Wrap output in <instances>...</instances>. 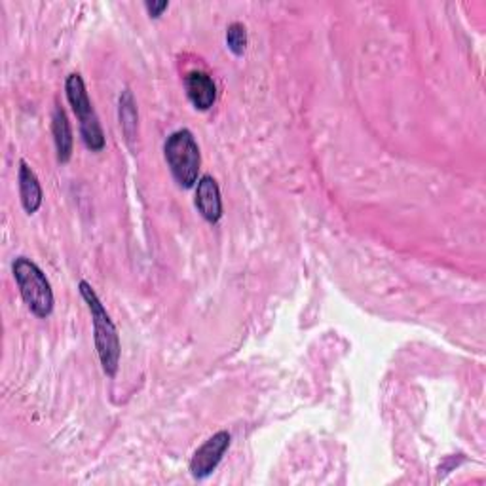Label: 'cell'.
<instances>
[{
  "label": "cell",
  "instance_id": "obj_9",
  "mask_svg": "<svg viewBox=\"0 0 486 486\" xmlns=\"http://www.w3.org/2000/svg\"><path fill=\"white\" fill-rule=\"evenodd\" d=\"M51 132H53V142H56V151H58V160L61 164H67L73 156V130H70V124L67 118V113L63 106H56V111H53V118H51Z\"/></svg>",
  "mask_w": 486,
  "mask_h": 486
},
{
  "label": "cell",
  "instance_id": "obj_4",
  "mask_svg": "<svg viewBox=\"0 0 486 486\" xmlns=\"http://www.w3.org/2000/svg\"><path fill=\"white\" fill-rule=\"evenodd\" d=\"M65 94L67 99L73 106V111L80 122V135L84 145L92 151L99 152L105 149V133L99 124V118L96 115V109L92 101H89L87 89L84 84V78L78 73L69 75L65 80Z\"/></svg>",
  "mask_w": 486,
  "mask_h": 486
},
{
  "label": "cell",
  "instance_id": "obj_12",
  "mask_svg": "<svg viewBox=\"0 0 486 486\" xmlns=\"http://www.w3.org/2000/svg\"><path fill=\"white\" fill-rule=\"evenodd\" d=\"M145 8H147V12H149V15L152 17V20H158V17L170 8V3H168V0H161V3H145Z\"/></svg>",
  "mask_w": 486,
  "mask_h": 486
},
{
  "label": "cell",
  "instance_id": "obj_10",
  "mask_svg": "<svg viewBox=\"0 0 486 486\" xmlns=\"http://www.w3.org/2000/svg\"><path fill=\"white\" fill-rule=\"evenodd\" d=\"M118 118H120V128L125 137V142H128L130 149H133V142L139 133V113H137V105H135L132 89L128 87L124 89L118 99Z\"/></svg>",
  "mask_w": 486,
  "mask_h": 486
},
{
  "label": "cell",
  "instance_id": "obj_1",
  "mask_svg": "<svg viewBox=\"0 0 486 486\" xmlns=\"http://www.w3.org/2000/svg\"><path fill=\"white\" fill-rule=\"evenodd\" d=\"M78 289L84 302L87 304L89 314H92L96 350L99 355L103 372L109 378H115L120 367V352H122L116 326L113 323L109 312H106V308L103 306L101 298L97 297V293L94 291L92 285H89L87 281H80Z\"/></svg>",
  "mask_w": 486,
  "mask_h": 486
},
{
  "label": "cell",
  "instance_id": "obj_5",
  "mask_svg": "<svg viewBox=\"0 0 486 486\" xmlns=\"http://www.w3.org/2000/svg\"><path fill=\"white\" fill-rule=\"evenodd\" d=\"M230 434L228 431H217L209 437L200 448L196 450L190 460V475L194 479H207L215 470H217L226 450L230 448Z\"/></svg>",
  "mask_w": 486,
  "mask_h": 486
},
{
  "label": "cell",
  "instance_id": "obj_7",
  "mask_svg": "<svg viewBox=\"0 0 486 486\" xmlns=\"http://www.w3.org/2000/svg\"><path fill=\"white\" fill-rule=\"evenodd\" d=\"M185 87L190 103L197 111H209L217 99V86L204 70H192L185 77Z\"/></svg>",
  "mask_w": 486,
  "mask_h": 486
},
{
  "label": "cell",
  "instance_id": "obj_6",
  "mask_svg": "<svg viewBox=\"0 0 486 486\" xmlns=\"http://www.w3.org/2000/svg\"><path fill=\"white\" fill-rule=\"evenodd\" d=\"M196 209L209 225H217L223 219L221 188L211 175H204L196 183Z\"/></svg>",
  "mask_w": 486,
  "mask_h": 486
},
{
  "label": "cell",
  "instance_id": "obj_2",
  "mask_svg": "<svg viewBox=\"0 0 486 486\" xmlns=\"http://www.w3.org/2000/svg\"><path fill=\"white\" fill-rule=\"evenodd\" d=\"M12 272L29 310L41 319L50 317L56 298H53L51 285L42 270L31 259L17 257L12 264Z\"/></svg>",
  "mask_w": 486,
  "mask_h": 486
},
{
  "label": "cell",
  "instance_id": "obj_11",
  "mask_svg": "<svg viewBox=\"0 0 486 486\" xmlns=\"http://www.w3.org/2000/svg\"><path fill=\"white\" fill-rule=\"evenodd\" d=\"M226 46L236 58H242L247 50V29L243 23H232L226 29Z\"/></svg>",
  "mask_w": 486,
  "mask_h": 486
},
{
  "label": "cell",
  "instance_id": "obj_8",
  "mask_svg": "<svg viewBox=\"0 0 486 486\" xmlns=\"http://www.w3.org/2000/svg\"><path fill=\"white\" fill-rule=\"evenodd\" d=\"M17 181H20V197L23 209L32 215L37 213L42 206V187L39 183V177L34 173L25 160L20 161V175H17Z\"/></svg>",
  "mask_w": 486,
  "mask_h": 486
},
{
  "label": "cell",
  "instance_id": "obj_3",
  "mask_svg": "<svg viewBox=\"0 0 486 486\" xmlns=\"http://www.w3.org/2000/svg\"><path fill=\"white\" fill-rule=\"evenodd\" d=\"M164 154L177 185L185 190L194 188L200 175L202 154L192 132L179 130L171 133L164 145Z\"/></svg>",
  "mask_w": 486,
  "mask_h": 486
}]
</instances>
